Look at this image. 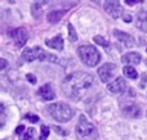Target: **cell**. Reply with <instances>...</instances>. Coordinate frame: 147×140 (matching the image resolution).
<instances>
[{
    "label": "cell",
    "instance_id": "d6a6232c",
    "mask_svg": "<svg viewBox=\"0 0 147 140\" xmlns=\"http://www.w3.org/2000/svg\"><path fill=\"white\" fill-rule=\"evenodd\" d=\"M8 1H9V3H14V0H8Z\"/></svg>",
    "mask_w": 147,
    "mask_h": 140
},
{
    "label": "cell",
    "instance_id": "6da1fadb",
    "mask_svg": "<svg viewBox=\"0 0 147 140\" xmlns=\"http://www.w3.org/2000/svg\"><path fill=\"white\" fill-rule=\"evenodd\" d=\"M94 79L92 75L85 72H76L70 76H67L62 82V90L65 95L70 99H80L85 91H88L93 86Z\"/></svg>",
    "mask_w": 147,
    "mask_h": 140
},
{
    "label": "cell",
    "instance_id": "2e32d148",
    "mask_svg": "<svg viewBox=\"0 0 147 140\" xmlns=\"http://www.w3.org/2000/svg\"><path fill=\"white\" fill-rule=\"evenodd\" d=\"M65 13H66V10H52L47 15V21L49 23H58L61 18L65 15Z\"/></svg>",
    "mask_w": 147,
    "mask_h": 140
},
{
    "label": "cell",
    "instance_id": "4dcf8cb0",
    "mask_svg": "<svg viewBox=\"0 0 147 140\" xmlns=\"http://www.w3.org/2000/svg\"><path fill=\"white\" fill-rule=\"evenodd\" d=\"M146 82H147V75H145V73H143L142 75V84H141V86H145V85H146Z\"/></svg>",
    "mask_w": 147,
    "mask_h": 140
},
{
    "label": "cell",
    "instance_id": "3957f363",
    "mask_svg": "<svg viewBox=\"0 0 147 140\" xmlns=\"http://www.w3.org/2000/svg\"><path fill=\"white\" fill-rule=\"evenodd\" d=\"M78 54L80 57V59L86 64L88 67H94L98 64L101 55H99V51L97 50L94 46L92 45H83L79 46L78 49Z\"/></svg>",
    "mask_w": 147,
    "mask_h": 140
},
{
    "label": "cell",
    "instance_id": "4316f807",
    "mask_svg": "<svg viewBox=\"0 0 147 140\" xmlns=\"http://www.w3.org/2000/svg\"><path fill=\"white\" fill-rule=\"evenodd\" d=\"M5 122V112H4V105L1 104V126H4Z\"/></svg>",
    "mask_w": 147,
    "mask_h": 140
},
{
    "label": "cell",
    "instance_id": "f1b7e54d",
    "mask_svg": "<svg viewBox=\"0 0 147 140\" xmlns=\"http://www.w3.org/2000/svg\"><path fill=\"white\" fill-rule=\"evenodd\" d=\"M5 67H7V61H5V59H1V61H0V69H4Z\"/></svg>",
    "mask_w": 147,
    "mask_h": 140
},
{
    "label": "cell",
    "instance_id": "603a6c76",
    "mask_svg": "<svg viewBox=\"0 0 147 140\" xmlns=\"http://www.w3.org/2000/svg\"><path fill=\"white\" fill-rule=\"evenodd\" d=\"M25 118L26 120H28V121H31V122H38L39 121V117L38 116H31V115H27V116H25Z\"/></svg>",
    "mask_w": 147,
    "mask_h": 140
},
{
    "label": "cell",
    "instance_id": "836d02e7",
    "mask_svg": "<svg viewBox=\"0 0 147 140\" xmlns=\"http://www.w3.org/2000/svg\"><path fill=\"white\" fill-rule=\"evenodd\" d=\"M146 115H147V113H146Z\"/></svg>",
    "mask_w": 147,
    "mask_h": 140
},
{
    "label": "cell",
    "instance_id": "9a60e30c",
    "mask_svg": "<svg viewBox=\"0 0 147 140\" xmlns=\"http://www.w3.org/2000/svg\"><path fill=\"white\" fill-rule=\"evenodd\" d=\"M45 44L47 46H49L52 49H57V50H62L63 49V39H62L61 35H57L52 40H47Z\"/></svg>",
    "mask_w": 147,
    "mask_h": 140
},
{
    "label": "cell",
    "instance_id": "ba28073f",
    "mask_svg": "<svg viewBox=\"0 0 147 140\" xmlns=\"http://www.w3.org/2000/svg\"><path fill=\"white\" fill-rule=\"evenodd\" d=\"M123 113H124L127 117H130V118H138L141 116V108L138 107L137 104H134V103H125L124 105H123Z\"/></svg>",
    "mask_w": 147,
    "mask_h": 140
},
{
    "label": "cell",
    "instance_id": "ac0fdd59",
    "mask_svg": "<svg viewBox=\"0 0 147 140\" xmlns=\"http://www.w3.org/2000/svg\"><path fill=\"white\" fill-rule=\"evenodd\" d=\"M123 72H124L125 76L130 80H136L138 77V72L136 71L134 67H132V66H125L124 69H123Z\"/></svg>",
    "mask_w": 147,
    "mask_h": 140
},
{
    "label": "cell",
    "instance_id": "7c38bea8",
    "mask_svg": "<svg viewBox=\"0 0 147 140\" xmlns=\"http://www.w3.org/2000/svg\"><path fill=\"white\" fill-rule=\"evenodd\" d=\"M125 89H127V84L123 77H117L114 82L109 85V90L111 93H123Z\"/></svg>",
    "mask_w": 147,
    "mask_h": 140
},
{
    "label": "cell",
    "instance_id": "e0dca14e",
    "mask_svg": "<svg viewBox=\"0 0 147 140\" xmlns=\"http://www.w3.org/2000/svg\"><path fill=\"white\" fill-rule=\"evenodd\" d=\"M31 15H32L34 18H36V19L41 18V15H43L41 4H39V3H34V4L31 5Z\"/></svg>",
    "mask_w": 147,
    "mask_h": 140
},
{
    "label": "cell",
    "instance_id": "5bb4252c",
    "mask_svg": "<svg viewBox=\"0 0 147 140\" xmlns=\"http://www.w3.org/2000/svg\"><path fill=\"white\" fill-rule=\"evenodd\" d=\"M121 61L123 63H127V64H138L141 63V55L138 53L132 51V53H127L125 55H123Z\"/></svg>",
    "mask_w": 147,
    "mask_h": 140
},
{
    "label": "cell",
    "instance_id": "d6986e66",
    "mask_svg": "<svg viewBox=\"0 0 147 140\" xmlns=\"http://www.w3.org/2000/svg\"><path fill=\"white\" fill-rule=\"evenodd\" d=\"M67 28H69V39L71 43H75L76 40H78V35H76V31L75 28H74V26L70 23L69 26H67Z\"/></svg>",
    "mask_w": 147,
    "mask_h": 140
},
{
    "label": "cell",
    "instance_id": "8fae6325",
    "mask_svg": "<svg viewBox=\"0 0 147 140\" xmlns=\"http://www.w3.org/2000/svg\"><path fill=\"white\" fill-rule=\"evenodd\" d=\"M39 94H40V97L43 98L44 100H52V99H54V97H56L53 86H52L51 84L43 85V86L39 89Z\"/></svg>",
    "mask_w": 147,
    "mask_h": 140
},
{
    "label": "cell",
    "instance_id": "9c48e42d",
    "mask_svg": "<svg viewBox=\"0 0 147 140\" xmlns=\"http://www.w3.org/2000/svg\"><path fill=\"white\" fill-rule=\"evenodd\" d=\"M114 36L119 41H121L125 46H128V48H132V46L134 45V37L130 36L129 33H125L120 30H114Z\"/></svg>",
    "mask_w": 147,
    "mask_h": 140
},
{
    "label": "cell",
    "instance_id": "7a4b0ae2",
    "mask_svg": "<svg viewBox=\"0 0 147 140\" xmlns=\"http://www.w3.org/2000/svg\"><path fill=\"white\" fill-rule=\"evenodd\" d=\"M48 112L58 122H67L74 117V111L66 103H53L48 107Z\"/></svg>",
    "mask_w": 147,
    "mask_h": 140
},
{
    "label": "cell",
    "instance_id": "4fadbf2b",
    "mask_svg": "<svg viewBox=\"0 0 147 140\" xmlns=\"http://www.w3.org/2000/svg\"><path fill=\"white\" fill-rule=\"evenodd\" d=\"M40 53H41V49L40 48H28V49H26L25 51H23V54H22V58L23 59H26L27 62H32V61H35V59H39V55H40Z\"/></svg>",
    "mask_w": 147,
    "mask_h": 140
},
{
    "label": "cell",
    "instance_id": "1f68e13d",
    "mask_svg": "<svg viewBox=\"0 0 147 140\" xmlns=\"http://www.w3.org/2000/svg\"><path fill=\"white\" fill-rule=\"evenodd\" d=\"M36 3H39V4H48L49 0H35Z\"/></svg>",
    "mask_w": 147,
    "mask_h": 140
},
{
    "label": "cell",
    "instance_id": "7402d4cb",
    "mask_svg": "<svg viewBox=\"0 0 147 140\" xmlns=\"http://www.w3.org/2000/svg\"><path fill=\"white\" fill-rule=\"evenodd\" d=\"M93 40L96 41V43L98 44V45H101V46H109V43H107V41L105 40V39L102 37V36H96V37H94Z\"/></svg>",
    "mask_w": 147,
    "mask_h": 140
},
{
    "label": "cell",
    "instance_id": "52a82bcc",
    "mask_svg": "<svg viewBox=\"0 0 147 140\" xmlns=\"http://www.w3.org/2000/svg\"><path fill=\"white\" fill-rule=\"evenodd\" d=\"M115 69H116V66L114 63H105L103 66H101L98 68V76L101 79L102 82H109L111 80V77L114 76Z\"/></svg>",
    "mask_w": 147,
    "mask_h": 140
},
{
    "label": "cell",
    "instance_id": "44dd1931",
    "mask_svg": "<svg viewBox=\"0 0 147 140\" xmlns=\"http://www.w3.org/2000/svg\"><path fill=\"white\" fill-rule=\"evenodd\" d=\"M49 136V129L48 126L45 125H41V129H40V140H47V138Z\"/></svg>",
    "mask_w": 147,
    "mask_h": 140
},
{
    "label": "cell",
    "instance_id": "484cf974",
    "mask_svg": "<svg viewBox=\"0 0 147 140\" xmlns=\"http://www.w3.org/2000/svg\"><path fill=\"white\" fill-rule=\"evenodd\" d=\"M23 131H25V126L23 125H20L17 129H16V134H18V135H21Z\"/></svg>",
    "mask_w": 147,
    "mask_h": 140
},
{
    "label": "cell",
    "instance_id": "cb8c5ba5",
    "mask_svg": "<svg viewBox=\"0 0 147 140\" xmlns=\"http://www.w3.org/2000/svg\"><path fill=\"white\" fill-rule=\"evenodd\" d=\"M26 79H27V81H28V82H31V84H36V77L34 76V75L28 73L27 76H26Z\"/></svg>",
    "mask_w": 147,
    "mask_h": 140
},
{
    "label": "cell",
    "instance_id": "f546056e",
    "mask_svg": "<svg viewBox=\"0 0 147 140\" xmlns=\"http://www.w3.org/2000/svg\"><path fill=\"white\" fill-rule=\"evenodd\" d=\"M54 130H56V131H58V133H59V135H63V136H66V135H67V133H66V131H65V130H61V129H58V127H54Z\"/></svg>",
    "mask_w": 147,
    "mask_h": 140
},
{
    "label": "cell",
    "instance_id": "d4e9b609",
    "mask_svg": "<svg viewBox=\"0 0 147 140\" xmlns=\"http://www.w3.org/2000/svg\"><path fill=\"white\" fill-rule=\"evenodd\" d=\"M125 3H127L128 5H130V7H133V5H136L137 3H142V0H125Z\"/></svg>",
    "mask_w": 147,
    "mask_h": 140
},
{
    "label": "cell",
    "instance_id": "277c9868",
    "mask_svg": "<svg viewBox=\"0 0 147 140\" xmlns=\"http://www.w3.org/2000/svg\"><path fill=\"white\" fill-rule=\"evenodd\" d=\"M76 133H78V135L80 136V138L85 139V138L93 136L94 134H96V129H94V126L92 125V123H89L88 121H86V118L84 117V116H81V117L79 118L78 125H76Z\"/></svg>",
    "mask_w": 147,
    "mask_h": 140
},
{
    "label": "cell",
    "instance_id": "30bf717a",
    "mask_svg": "<svg viewBox=\"0 0 147 140\" xmlns=\"http://www.w3.org/2000/svg\"><path fill=\"white\" fill-rule=\"evenodd\" d=\"M136 26L140 30L147 32V10H140L136 15Z\"/></svg>",
    "mask_w": 147,
    "mask_h": 140
},
{
    "label": "cell",
    "instance_id": "5b68a950",
    "mask_svg": "<svg viewBox=\"0 0 147 140\" xmlns=\"http://www.w3.org/2000/svg\"><path fill=\"white\" fill-rule=\"evenodd\" d=\"M103 9L107 14H110L115 19L119 18L120 15H123V9L119 0H106L103 4Z\"/></svg>",
    "mask_w": 147,
    "mask_h": 140
},
{
    "label": "cell",
    "instance_id": "83f0119b",
    "mask_svg": "<svg viewBox=\"0 0 147 140\" xmlns=\"http://www.w3.org/2000/svg\"><path fill=\"white\" fill-rule=\"evenodd\" d=\"M123 19L127 23H129V22H132V17H130L129 14H123Z\"/></svg>",
    "mask_w": 147,
    "mask_h": 140
},
{
    "label": "cell",
    "instance_id": "8992f818",
    "mask_svg": "<svg viewBox=\"0 0 147 140\" xmlns=\"http://www.w3.org/2000/svg\"><path fill=\"white\" fill-rule=\"evenodd\" d=\"M9 36L13 39L14 44L17 46H23L28 40V32L26 31V28L23 27H18V28H14L9 32Z\"/></svg>",
    "mask_w": 147,
    "mask_h": 140
},
{
    "label": "cell",
    "instance_id": "ffe728a7",
    "mask_svg": "<svg viewBox=\"0 0 147 140\" xmlns=\"http://www.w3.org/2000/svg\"><path fill=\"white\" fill-rule=\"evenodd\" d=\"M34 134H35L34 129H27V131L23 135H20V140H31L34 138Z\"/></svg>",
    "mask_w": 147,
    "mask_h": 140
}]
</instances>
